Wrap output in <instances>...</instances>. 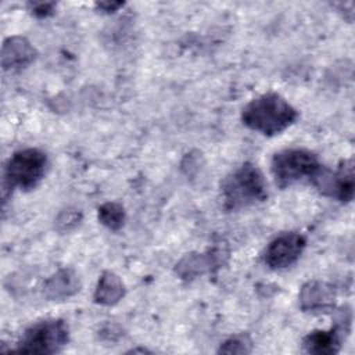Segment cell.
Instances as JSON below:
<instances>
[{
	"instance_id": "e0dca14e",
	"label": "cell",
	"mask_w": 355,
	"mask_h": 355,
	"mask_svg": "<svg viewBox=\"0 0 355 355\" xmlns=\"http://www.w3.org/2000/svg\"><path fill=\"white\" fill-rule=\"evenodd\" d=\"M54 3H40V4H33L32 6V11L35 15L37 17H47L53 12L54 8Z\"/></svg>"
},
{
	"instance_id": "2e32d148",
	"label": "cell",
	"mask_w": 355,
	"mask_h": 355,
	"mask_svg": "<svg viewBox=\"0 0 355 355\" xmlns=\"http://www.w3.org/2000/svg\"><path fill=\"white\" fill-rule=\"evenodd\" d=\"M80 220V214L78 211H64L57 219V225L61 230H69L71 227L76 226Z\"/></svg>"
},
{
	"instance_id": "9c48e42d",
	"label": "cell",
	"mask_w": 355,
	"mask_h": 355,
	"mask_svg": "<svg viewBox=\"0 0 355 355\" xmlns=\"http://www.w3.org/2000/svg\"><path fill=\"white\" fill-rule=\"evenodd\" d=\"M349 327L336 322L334 329L330 330H313L306 334L302 340L304 351L308 354L316 355H331L340 351L341 336L343 333H348Z\"/></svg>"
},
{
	"instance_id": "52a82bcc",
	"label": "cell",
	"mask_w": 355,
	"mask_h": 355,
	"mask_svg": "<svg viewBox=\"0 0 355 355\" xmlns=\"http://www.w3.org/2000/svg\"><path fill=\"white\" fill-rule=\"evenodd\" d=\"M306 240L302 234L288 232L275 237L263 251V262L270 269L291 266L302 254Z\"/></svg>"
},
{
	"instance_id": "4fadbf2b",
	"label": "cell",
	"mask_w": 355,
	"mask_h": 355,
	"mask_svg": "<svg viewBox=\"0 0 355 355\" xmlns=\"http://www.w3.org/2000/svg\"><path fill=\"white\" fill-rule=\"evenodd\" d=\"M216 265V258L214 252L209 254H189L178 265L176 273L186 280H191L198 275H202Z\"/></svg>"
},
{
	"instance_id": "7a4b0ae2",
	"label": "cell",
	"mask_w": 355,
	"mask_h": 355,
	"mask_svg": "<svg viewBox=\"0 0 355 355\" xmlns=\"http://www.w3.org/2000/svg\"><path fill=\"white\" fill-rule=\"evenodd\" d=\"M266 189L262 172L257 165L245 162L223 180V207L229 211H236L261 202L268 197Z\"/></svg>"
},
{
	"instance_id": "8992f818",
	"label": "cell",
	"mask_w": 355,
	"mask_h": 355,
	"mask_svg": "<svg viewBox=\"0 0 355 355\" xmlns=\"http://www.w3.org/2000/svg\"><path fill=\"white\" fill-rule=\"evenodd\" d=\"M312 184L324 196L336 198L341 202H348L354 197V161L345 159L337 171H330L320 166L311 178Z\"/></svg>"
},
{
	"instance_id": "6da1fadb",
	"label": "cell",
	"mask_w": 355,
	"mask_h": 355,
	"mask_svg": "<svg viewBox=\"0 0 355 355\" xmlns=\"http://www.w3.org/2000/svg\"><path fill=\"white\" fill-rule=\"evenodd\" d=\"M297 118V110L277 93H265L251 100L241 112L243 123L265 136L282 133Z\"/></svg>"
},
{
	"instance_id": "ba28073f",
	"label": "cell",
	"mask_w": 355,
	"mask_h": 355,
	"mask_svg": "<svg viewBox=\"0 0 355 355\" xmlns=\"http://www.w3.org/2000/svg\"><path fill=\"white\" fill-rule=\"evenodd\" d=\"M300 306L304 312L320 313L327 312L334 306V290L323 282H308L300 291Z\"/></svg>"
},
{
	"instance_id": "30bf717a",
	"label": "cell",
	"mask_w": 355,
	"mask_h": 355,
	"mask_svg": "<svg viewBox=\"0 0 355 355\" xmlns=\"http://www.w3.org/2000/svg\"><path fill=\"white\" fill-rule=\"evenodd\" d=\"M36 57L33 46L22 36H11L1 47V65L6 71H19L26 68Z\"/></svg>"
},
{
	"instance_id": "8fae6325",
	"label": "cell",
	"mask_w": 355,
	"mask_h": 355,
	"mask_svg": "<svg viewBox=\"0 0 355 355\" xmlns=\"http://www.w3.org/2000/svg\"><path fill=\"white\" fill-rule=\"evenodd\" d=\"M79 287L80 284L76 273L69 268H64L46 280L44 295L54 301L65 300L78 293Z\"/></svg>"
},
{
	"instance_id": "9a60e30c",
	"label": "cell",
	"mask_w": 355,
	"mask_h": 355,
	"mask_svg": "<svg viewBox=\"0 0 355 355\" xmlns=\"http://www.w3.org/2000/svg\"><path fill=\"white\" fill-rule=\"evenodd\" d=\"M251 351V340L247 336H234L226 340L218 352L223 354H248Z\"/></svg>"
},
{
	"instance_id": "ac0fdd59",
	"label": "cell",
	"mask_w": 355,
	"mask_h": 355,
	"mask_svg": "<svg viewBox=\"0 0 355 355\" xmlns=\"http://www.w3.org/2000/svg\"><path fill=\"white\" fill-rule=\"evenodd\" d=\"M123 6V3H97V7L98 8H101V10H104V11H107V12H112V11H115L116 8H119V7H122Z\"/></svg>"
},
{
	"instance_id": "7c38bea8",
	"label": "cell",
	"mask_w": 355,
	"mask_h": 355,
	"mask_svg": "<svg viewBox=\"0 0 355 355\" xmlns=\"http://www.w3.org/2000/svg\"><path fill=\"white\" fill-rule=\"evenodd\" d=\"M125 295V286L122 280L112 272H103L98 279L94 300L101 305H114Z\"/></svg>"
},
{
	"instance_id": "3957f363",
	"label": "cell",
	"mask_w": 355,
	"mask_h": 355,
	"mask_svg": "<svg viewBox=\"0 0 355 355\" xmlns=\"http://www.w3.org/2000/svg\"><path fill=\"white\" fill-rule=\"evenodd\" d=\"M47 166V157L37 148L15 151L4 171V186L24 191L35 189L43 179Z\"/></svg>"
},
{
	"instance_id": "5b68a950",
	"label": "cell",
	"mask_w": 355,
	"mask_h": 355,
	"mask_svg": "<svg viewBox=\"0 0 355 355\" xmlns=\"http://www.w3.org/2000/svg\"><path fill=\"white\" fill-rule=\"evenodd\" d=\"M69 338L68 324L62 319H47L28 327L15 351L25 354H54L61 351Z\"/></svg>"
},
{
	"instance_id": "277c9868",
	"label": "cell",
	"mask_w": 355,
	"mask_h": 355,
	"mask_svg": "<svg viewBox=\"0 0 355 355\" xmlns=\"http://www.w3.org/2000/svg\"><path fill=\"white\" fill-rule=\"evenodd\" d=\"M318 157L305 148H286L276 153L270 162L273 178L279 187L284 189L305 178H311L320 168Z\"/></svg>"
},
{
	"instance_id": "5bb4252c",
	"label": "cell",
	"mask_w": 355,
	"mask_h": 355,
	"mask_svg": "<svg viewBox=\"0 0 355 355\" xmlns=\"http://www.w3.org/2000/svg\"><path fill=\"white\" fill-rule=\"evenodd\" d=\"M98 220L110 230H118L125 222V209L118 202H105L98 208Z\"/></svg>"
}]
</instances>
